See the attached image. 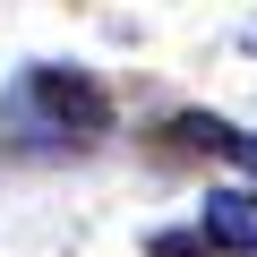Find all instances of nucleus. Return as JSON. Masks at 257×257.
Here are the masks:
<instances>
[{"label": "nucleus", "mask_w": 257, "mask_h": 257, "mask_svg": "<svg viewBox=\"0 0 257 257\" xmlns=\"http://www.w3.org/2000/svg\"><path fill=\"white\" fill-rule=\"evenodd\" d=\"M18 111L43 128V138H69V146H86V138L111 128V94H103L86 69H26Z\"/></svg>", "instance_id": "obj_1"}, {"label": "nucleus", "mask_w": 257, "mask_h": 257, "mask_svg": "<svg viewBox=\"0 0 257 257\" xmlns=\"http://www.w3.org/2000/svg\"><path fill=\"white\" fill-rule=\"evenodd\" d=\"M231 163H248V180H257V138H248V128H231V146H223Z\"/></svg>", "instance_id": "obj_4"}, {"label": "nucleus", "mask_w": 257, "mask_h": 257, "mask_svg": "<svg viewBox=\"0 0 257 257\" xmlns=\"http://www.w3.org/2000/svg\"><path fill=\"white\" fill-rule=\"evenodd\" d=\"M155 257H214V248H206L197 231H163V240H155Z\"/></svg>", "instance_id": "obj_3"}, {"label": "nucleus", "mask_w": 257, "mask_h": 257, "mask_svg": "<svg viewBox=\"0 0 257 257\" xmlns=\"http://www.w3.org/2000/svg\"><path fill=\"white\" fill-rule=\"evenodd\" d=\"M248 52H257V35H248Z\"/></svg>", "instance_id": "obj_5"}, {"label": "nucleus", "mask_w": 257, "mask_h": 257, "mask_svg": "<svg viewBox=\"0 0 257 257\" xmlns=\"http://www.w3.org/2000/svg\"><path fill=\"white\" fill-rule=\"evenodd\" d=\"M197 240L214 257H257V189H214L197 206Z\"/></svg>", "instance_id": "obj_2"}]
</instances>
